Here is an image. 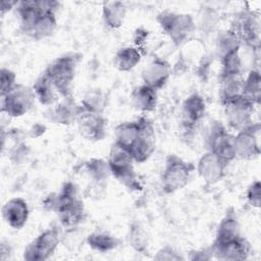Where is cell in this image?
Wrapping results in <instances>:
<instances>
[{"label": "cell", "instance_id": "f35d334b", "mask_svg": "<svg viewBox=\"0 0 261 261\" xmlns=\"http://www.w3.org/2000/svg\"><path fill=\"white\" fill-rule=\"evenodd\" d=\"M17 5V1H2L1 2V14L3 15L5 12L10 11L12 8H15Z\"/></svg>", "mask_w": 261, "mask_h": 261}, {"label": "cell", "instance_id": "9c48e42d", "mask_svg": "<svg viewBox=\"0 0 261 261\" xmlns=\"http://www.w3.org/2000/svg\"><path fill=\"white\" fill-rule=\"evenodd\" d=\"M56 1H19L15 6L20 32L28 36L39 17L46 11H56Z\"/></svg>", "mask_w": 261, "mask_h": 261}, {"label": "cell", "instance_id": "4fadbf2b", "mask_svg": "<svg viewBox=\"0 0 261 261\" xmlns=\"http://www.w3.org/2000/svg\"><path fill=\"white\" fill-rule=\"evenodd\" d=\"M139 121V137L129 154L135 162L144 163L152 156L156 149V134L152 122L147 117L141 116Z\"/></svg>", "mask_w": 261, "mask_h": 261}, {"label": "cell", "instance_id": "cb8c5ba5", "mask_svg": "<svg viewBox=\"0 0 261 261\" xmlns=\"http://www.w3.org/2000/svg\"><path fill=\"white\" fill-rule=\"evenodd\" d=\"M241 237V227L233 212H228L220 221L213 244L230 242Z\"/></svg>", "mask_w": 261, "mask_h": 261}, {"label": "cell", "instance_id": "74e56055", "mask_svg": "<svg viewBox=\"0 0 261 261\" xmlns=\"http://www.w3.org/2000/svg\"><path fill=\"white\" fill-rule=\"evenodd\" d=\"M155 258L158 259V260H162V259L163 260H178V259H181V257L177 253H175L173 251V249L170 248V247H165V248L161 249L157 253Z\"/></svg>", "mask_w": 261, "mask_h": 261}, {"label": "cell", "instance_id": "e575fe53", "mask_svg": "<svg viewBox=\"0 0 261 261\" xmlns=\"http://www.w3.org/2000/svg\"><path fill=\"white\" fill-rule=\"evenodd\" d=\"M127 240L129 246H132L137 252L145 254L148 249V237L143 227L139 224H133L129 227Z\"/></svg>", "mask_w": 261, "mask_h": 261}, {"label": "cell", "instance_id": "ac0fdd59", "mask_svg": "<svg viewBox=\"0 0 261 261\" xmlns=\"http://www.w3.org/2000/svg\"><path fill=\"white\" fill-rule=\"evenodd\" d=\"M226 164L218 159L210 151L206 152L199 159L197 164V171L199 176L207 185H215L224 176Z\"/></svg>", "mask_w": 261, "mask_h": 261}, {"label": "cell", "instance_id": "277c9868", "mask_svg": "<svg viewBox=\"0 0 261 261\" xmlns=\"http://www.w3.org/2000/svg\"><path fill=\"white\" fill-rule=\"evenodd\" d=\"M76 65L77 57L73 54H66L54 59L44 71L53 83L59 96H71V86L75 76Z\"/></svg>", "mask_w": 261, "mask_h": 261}, {"label": "cell", "instance_id": "f1b7e54d", "mask_svg": "<svg viewBox=\"0 0 261 261\" xmlns=\"http://www.w3.org/2000/svg\"><path fill=\"white\" fill-rule=\"evenodd\" d=\"M243 81L241 76L220 75L219 100L222 105L243 96Z\"/></svg>", "mask_w": 261, "mask_h": 261}, {"label": "cell", "instance_id": "d6a6232c", "mask_svg": "<svg viewBox=\"0 0 261 261\" xmlns=\"http://www.w3.org/2000/svg\"><path fill=\"white\" fill-rule=\"evenodd\" d=\"M80 106L90 111L103 113L106 106V96L101 90H90L83 97Z\"/></svg>", "mask_w": 261, "mask_h": 261}, {"label": "cell", "instance_id": "2e32d148", "mask_svg": "<svg viewBox=\"0 0 261 261\" xmlns=\"http://www.w3.org/2000/svg\"><path fill=\"white\" fill-rule=\"evenodd\" d=\"M171 74V65L163 58L152 59L142 71L143 83L154 90L162 89Z\"/></svg>", "mask_w": 261, "mask_h": 261}, {"label": "cell", "instance_id": "7c38bea8", "mask_svg": "<svg viewBox=\"0 0 261 261\" xmlns=\"http://www.w3.org/2000/svg\"><path fill=\"white\" fill-rule=\"evenodd\" d=\"M260 124L253 123L234 136L236 158L252 160L260 155Z\"/></svg>", "mask_w": 261, "mask_h": 261}, {"label": "cell", "instance_id": "5b68a950", "mask_svg": "<svg viewBox=\"0 0 261 261\" xmlns=\"http://www.w3.org/2000/svg\"><path fill=\"white\" fill-rule=\"evenodd\" d=\"M194 166L175 155H169L161 173V187L165 194L184 189L192 175Z\"/></svg>", "mask_w": 261, "mask_h": 261}, {"label": "cell", "instance_id": "83f0119b", "mask_svg": "<svg viewBox=\"0 0 261 261\" xmlns=\"http://www.w3.org/2000/svg\"><path fill=\"white\" fill-rule=\"evenodd\" d=\"M142 55L135 46L122 47L115 53L113 65L119 71H129L140 63Z\"/></svg>", "mask_w": 261, "mask_h": 261}, {"label": "cell", "instance_id": "836d02e7", "mask_svg": "<svg viewBox=\"0 0 261 261\" xmlns=\"http://www.w3.org/2000/svg\"><path fill=\"white\" fill-rule=\"evenodd\" d=\"M220 61L222 64L220 75L241 76L243 72V61L241 58L240 50L226 55Z\"/></svg>", "mask_w": 261, "mask_h": 261}, {"label": "cell", "instance_id": "d590c367", "mask_svg": "<svg viewBox=\"0 0 261 261\" xmlns=\"http://www.w3.org/2000/svg\"><path fill=\"white\" fill-rule=\"evenodd\" d=\"M16 75L9 68L2 67L0 71V96H5L16 86Z\"/></svg>", "mask_w": 261, "mask_h": 261}, {"label": "cell", "instance_id": "d4e9b609", "mask_svg": "<svg viewBox=\"0 0 261 261\" xmlns=\"http://www.w3.org/2000/svg\"><path fill=\"white\" fill-rule=\"evenodd\" d=\"M36 99L45 106H51L57 101V91L49 79V76L43 72L32 87Z\"/></svg>", "mask_w": 261, "mask_h": 261}, {"label": "cell", "instance_id": "4dcf8cb0", "mask_svg": "<svg viewBox=\"0 0 261 261\" xmlns=\"http://www.w3.org/2000/svg\"><path fill=\"white\" fill-rule=\"evenodd\" d=\"M87 244L95 251L106 253L109 251H112L117 248L119 241L114 236L106 232V231H100L96 230L91 232L87 239Z\"/></svg>", "mask_w": 261, "mask_h": 261}, {"label": "cell", "instance_id": "603a6c76", "mask_svg": "<svg viewBox=\"0 0 261 261\" xmlns=\"http://www.w3.org/2000/svg\"><path fill=\"white\" fill-rule=\"evenodd\" d=\"M140 133L139 118L134 121H125L118 124L114 132V144L130 153Z\"/></svg>", "mask_w": 261, "mask_h": 261}, {"label": "cell", "instance_id": "5bb4252c", "mask_svg": "<svg viewBox=\"0 0 261 261\" xmlns=\"http://www.w3.org/2000/svg\"><path fill=\"white\" fill-rule=\"evenodd\" d=\"M239 36L242 44L252 50L258 51L260 48V20L259 16L252 11H244L237 19V24L232 29Z\"/></svg>", "mask_w": 261, "mask_h": 261}, {"label": "cell", "instance_id": "ffe728a7", "mask_svg": "<svg viewBox=\"0 0 261 261\" xmlns=\"http://www.w3.org/2000/svg\"><path fill=\"white\" fill-rule=\"evenodd\" d=\"M86 172L91 179V185L88 190H91L93 196L102 195L106 187V181L110 174L107 161L103 159L93 158L86 163Z\"/></svg>", "mask_w": 261, "mask_h": 261}, {"label": "cell", "instance_id": "4316f807", "mask_svg": "<svg viewBox=\"0 0 261 261\" xmlns=\"http://www.w3.org/2000/svg\"><path fill=\"white\" fill-rule=\"evenodd\" d=\"M126 7L119 1H108L103 3L102 17L105 24L110 29H119L125 19Z\"/></svg>", "mask_w": 261, "mask_h": 261}, {"label": "cell", "instance_id": "d6986e66", "mask_svg": "<svg viewBox=\"0 0 261 261\" xmlns=\"http://www.w3.org/2000/svg\"><path fill=\"white\" fill-rule=\"evenodd\" d=\"M29 216V206L22 198H12L2 206V217L7 225L13 229L22 228L25 225Z\"/></svg>", "mask_w": 261, "mask_h": 261}, {"label": "cell", "instance_id": "6da1fadb", "mask_svg": "<svg viewBox=\"0 0 261 261\" xmlns=\"http://www.w3.org/2000/svg\"><path fill=\"white\" fill-rule=\"evenodd\" d=\"M44 205L58 214L60 224L65 229L77 228L86 216L79 188L70 181L65 182L59 193L48 196Z\"/></svg>", "mask_w": 261, "mask_h": 261}, {"label": "cell", "instance_id": "44dd1931", "mask_svg": "<svg viewBox=\"0 0 261 261\" xmlns=\"http://www.w3.org/2000/svg\"><path fill=\"white\" fill-rule=\"evenodd\" d=\"M51 106L48 118L52 122L65 125L75 122L80 106L75 104L71 96L62 97V100L56 101Z\"/></svg>", "mask_w": 261, "mask_h": 261}, {"label": "cell", "instance_id": "e0dca14e", "mask_svg": "<svg viewBox=\"0 0 261 261\" xmlns=\"http://www.w3.org/2000/svg\"><path fill=\"white\" fill-rule=\"evenodd\" d=\"M206 103L203 97L194 93L186 98L181 105V125L186 130L195 128L204 118Z\"/></svg>", "mask_w": 261, "mask_h": 261}, {"label": "cell", "instance_id": "52a82bcc", "mask_svg": "<svg viewBox=\"0 0 261 261\" xmlns=\"http://www.w3.org/2000/svg\"><path fill=\"white\" fill-rule=\"evenodd\" d=\"M208 151L228 165L236 158L234 136L228 133L221 123H214L207 138Z\"/></svg>", "mask_w": 261, "mask_h": 261}, {"label": "cell", "instance_id": "8d00e7d4", "mask_svg": "<svg viewBox=\"0 0 261 261\" xmlns=\"http://www.w3.org/2000/svg\"><path fill=\"white\" fill-rule=\"evenodd\" d=\"M260 192H261V185L259 180H255L252 182L246 193V198L247 202L249 205H251L254 208H259L261 204V197H260Z\"/></svg>", "mask_w": 261, "mask_h": 261}, {"label": "cell", "instance_id": "ba28073f", "mask_svg": "<svg viewBox=\"0 0 261 261\" xmlns=\"http://www.w3.org/2000/svg\"><path fill=\"white\" fill-rule=\"evenodd\" d=\"M61 234L56 228H48L35 238L24 249L23 259L28 261H43L48 259L58 247Z\"/></svg>", "mask_w": 261, "mask_h": 261}, {"label": "cell", "instance_id": "3957f363", "mask_svg": "<svg viewBox=\"0 0 261 261\" xmlns=\"http://www.w3.org/2000/svg\"><path fill=\"white\" fill-rule=\"evenodd\" d=\"M156 20L162 32L174 45H180L188 41L190 36L196 30L194 18L187 13L164 10L157 15Z\"/></svg>", "mask_w": 261, "mask_h": 261}, {"label": "cell", "instance_id": "8fae6325", "mask_svg": "<svg viewBox=\"0 0 261 261\" xmlns=\"http://www.w3.org/2000/svg\"><path fill=\"white\" fill-rule=\"evenodd\" d=\"M223 107L227 124L231 128L239 132L255 123L253 121L255 105L244 96L226 102Z\"/></svg>", "mask_w": 261, "mask_h": 261}, {"label": "cell", "instance_id": "9a60e30c", "mask_svg": "<svg viewBox=\"0 0 261 261\" xmlns=\"http://www.w3.org/2000/svg\"><path fill=\"white\" fill-rule=\"evenodd\" d=\"M210 249L212 256L219 260H246L252 251L249 242L242 236L230 242L212 244Z\"/></svg>", "mask_w": 261, "mask_h": 261}, {"label": "cell", "instance_id": "484cf974", "mask_svg": "<svg viewBox=\"0 0 261 261\" xmlns=\"http://www.w3.org/2000/svg\"><path fill=\"white\" fill-rule=\"evenodd\" d=\"M57 28V19L55 16V11L49 10L44 12L39 19L36 21L30 33L27 37L35 40L40 41L45 38L51 36Z\"/></svg>", "mask_w": 261, "mask_h": 261}, {"label": "cell", "instance_id": "7a4b0ae2", "mask_svg": "<svg viewBox=\"0 0 261 261\" xmlns=\"http://www.w3.org/2000/svg\"><path fill=\"white\" fill-rule=\"evenodd\" d=\"M110 174L130 191H138L141 185L135 170V160L128 152L113 144L107 159Z\"/></svg>", "mask_w": 261, "mask_h": 261}, {"label": "cell", "instance_id": "7402d4cb", "mask_svg": "<svg viewBox=\"0 0 261 261\" xmlns=\"http://www.w3.org/2000/svg\"><path fill=\"white\" fill-rule=\"evenodd\" d=\"M130 103L143 113L152 112L157 106V91L145 84L138 86L130 94Z\"/></svg>", "mask_w": 261, "mask_h": 261}, {"label": "cell", "instance_id": "30bf717a", "mask_svg": "<svg viewBox=\"0 0 261 261\" xmlns=\"http://www.w3.org/2000/svg\"><path fill=\"white\" fill-rule=\"evenodd\" d=\"M79 133L89 141H101L106 136L107 120L103 113L84 109L80 106L75 119Z\"/></svg>", "mask_w": 261, "mask_h": 261}, {"label": "cell", "instance_id": "f546056e", "mask_svg": "<svg viewBox=\"0 0 261 261\" xmlns=\"http://www.w3.org/2000/svg\"><path fill=\"white\" fill-rule=\"evenodd\" d=\"M242 42L237 33L232 29L226 30L224 32H221L216 39V55L221 60L226 55L240 50Z\"/></svg>", "mask_w": 261, "mask_h": 261}, {"label": "cell", "instance_id": "1f68e13d", "mask_svg": "<svg viewBox=\"0 0 261 261\" xmlns=\"http://www.w3.org/2000/svg\"><path fill=\"white\" fill-rule=\"evenodd\" d=\"M243 96L255 106L260 104L261 99V76L258 69H251L243 81Z\"/></svg>", "mask_w": 261, "mask_h": 261}, {"label": "cell", "instance_id": "8992f818", "mask_svg": "<svg viewBox=\"0 0 261 261\" xmlns=\"http://www.w3.org/2000/svg\"><path fill=\"white\" fill-rule=\"evenodd\" d=\"M35 99L32 88L16 84L10 92L1 97V112L10 117H20L32 109Z\"/></svg>", "mask_w": 261, "mask_h": 261}]
</instances>
